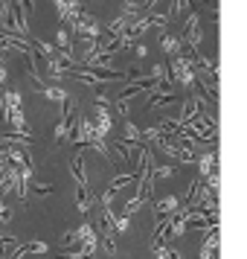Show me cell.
Segmentation results:
<instances>
[{"label":"cell","mask_w":247,"mask_h":259,"mask_svg":"<svg viewBox=\"0 0 247 259\" xmlns=\"http://www.w3.org/2000/svg\"><path fill=\"white\" fill-rule=\"evenodd\" d=\"M61 242L67 245V250L90 259L96 253V247H99V233H96V227H90V224H82V227H76L73 233L61 236Z\"/></svg>","instance_id":"6da1fadb"},{"label":"cell","mask_w":247,"mask_h":259,"mask_svg":"<svg viewBox=\"0 0 247 259\" xmlns=\"http://www.w3.org/2000/svg\"><path fill=\"white\" fill-rule=\"evenodd\" d=\"M0 117L6 119V122H12L15 128L24 131V111H21V96L9 91V94L3 96V102H0Z\"/></svg>","instance_id":"7a4b0ae2"},{"label":"cell","mask_w":247,"mask_h":259,"mask_svg":"<svg viewBox=\"0 0 247 259\" xmlns=\"http://www.w3.org/2000/svg\"><path fill=\"white\" fill-rule=\"evenodd\" d=\"M201 259H218V224H210V233L204 236Z\"/></svg>","instance_id":"3957f363"},{"label":"cell","mask_w":247,"mask_h":259,"mask_svg":"<svg viewBox=\"0 0 247 259\" xmlns=\"http://www.w3.org/2000/svg\"><path fill=\"white\" fill-rule=\"evenodd\" d=\"M163 152H169L177 160H192V149L186 143H175V140H163Z\"/></svg>","instance_id":"277c9868"},{"label":"cell","mask_w":247,"mask_h":259,"mask_svg":"<svg viewBox=\"0 0 247 259\" xmlns=\"http://www.w3.org/2000/svg\"><path fill=\"white\" fill-rule=\"evenodd\" d=\"M177 207H180V198H175V195L157 201V219H163V215H169V212H175Z\"/></svg>","instance_id":"5b68a950"},{"label":"cell","mask_w":247,"mask_h":259,"mask_svg":"<svg viewBox=\"0 0 247 259\" xmlns=\"http://www.w3.org/2000/svg\"><path fill=\"white\" fill-rule=\"evenodd\" d=\"M73 175H76V181H79V187H90V184H87V175H84V160H82V154L73 160Z\"/></svg>","instance_id":"8992f818"},{"label":"cell","mask_w":247,"mask_h":259,"mask_svg":"<svg viewBox=\"0 0 247 259\" xmlns=\"http://www.w3.org/2000/svg\"><path fill=\"white\" fill-rule=\"evenodd\" d=\"M177 47H180V41H177L175 35H163V50L166 53H177Z\"/></svg>","instance_id":"52a82bcc"},{"label":"cell","mask_w":247,"mask_h":259,"mask_svg":"<svg viewBox=\"0 0 247 259\" xmlns=\"http://www.w3.org/2000/svg\"><path fill=\"white\" fill-rule=\"evenodd\" d=\"M0 222H3V224H9V222H12V210L6 207V201H3V195H0Z\"/></svg>","instance_id":"ba28073f"},{"label":"cell","mask_w":247,"mask_h":259,"mask_svg":"<svg viewBox=\"0 0 247 259\" xmlns=\"http://www.w3.org/2000/svg\"><path fill=\"white\" fill-rule=\"evenodd\" d=\"M35 189H38V192H41V195H47V192H50V189H53V187H50V184H35Z\"/></svg>","instance_id":"9c48e42d"}]
</instances>
